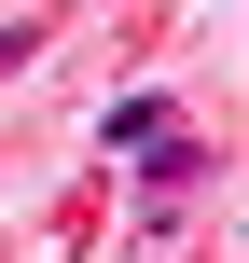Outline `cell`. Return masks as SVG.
<instances>
[{"mask_svg": "<svg viewBox=\"0 0 249 263\" xmlns=\"http://www.w3.org/2000/svg\"><path fill=\"white\" fill-rule=\"evenodd\" d=\"M194 180H208V153H194L180 125H166V139H139V194H152V208H180Z\"/></svg>", "mask_w": 249, "mask_h": 263, "instance_id": "obj_1", "label": "cell"}, {"mask_svg": "<svg viewBox=\"0 0 249 263\" xmlns=\"http://www.w3.org/2000/svg\"><path fill=\"white\" fill-rule=\"evenodd\" d=\"M97 139H111V153H139V139H166V97H111V111H97Z\"/></svg>", "mask_w": 249, "mask_h": 263, "instance_id": "obj_2", "label": "cell"}, {"mask_svg": "<svg viewBox=\"0 0 249 263\" xmlns=\"http://www.w3.org/2000/svg\"><path fill=\"white\" fill-rule=\"evenodd\" d=\"M14 69H28V28H0V83H14Z\"/></svg>", "mask_w": 249, "mask_h": 263, "instance_id": "obj_3", "label": "cell"}]
</instances>
